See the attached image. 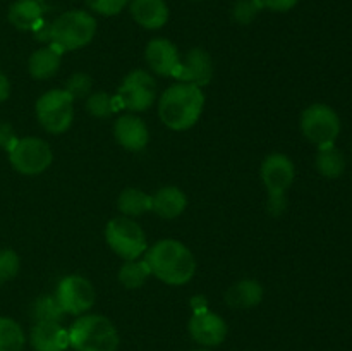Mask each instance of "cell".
<instances>
[{"instance_id": "d6a6232c", "label": "cell", "mask_w": 352, "mask_h": 351, "mask_svg": "<svg viewBox=\"0 0 352 351\" xmlns=\"http://www.w3.org/2000/svg\"><path fill=\"white\" fill-rule=\"evenodd\" d=\"M17 141L14 129L7 123H0V147L6 148L7 151L14 147V143Z\"/></svg>"}, {"instance_id": "83f0119b", "label": "cell", "mask_w": 352, "mask_h": 351, "mask_svg": "<svg viewBox=\"0 0 352 351\" xmlns=\"http://www.w3.org/2000/svg\"><path fill=\"white\" fill-rule=\"evenodd\" d=\"M65 92L72 96V100H82L88 98L93 93V79L91 76L86 74V72H74V74L69 76V79L65 81Z\"/></svg>"}, {"instance_id": "9c48e42d", "label": "cell", "mask_w": 352, "mask_h": 351, "mask_svg": "<svg viewBox=\"0 0 352 351\" xmlns=\"http://www.w3.org/2000/svg\"><path fill=\"white\" fill-rule=\"evenodd\" d=\"M301 131L308 141L316 147L336 143L340 134V119L336 110L325 103H313L302 112Z\"/></svg>"}, {"instance_id": "836d02e7", "label": "cell", "mask_w": 352, "mask_h": 351, "mask_svg": "<svg viewBox=\"0 0 352 351\" xmlns=\"http://www.w3.org/2000/svg\"><path fill=\"white\" fill-rule=\"evenodd\" d=\"M10 95V83L3 72H0V102L9 98Z\"/></svg>"}, {"instance_id": "f1b7e54d", "label": "cell", "mask_w": 352, "mask_h": 351, "mask_svg": "<svg viewBox=\"0 0 352 351\" xmlns=\"http://www.w3.org/2000/svg\"><path fill=\"white\" fill-rule=\"evenodd\" d=\"M19 268L21 260L16 251L9 250V248L0 250V286L16 277L19 274Z\"/></svg>"}, {"instance_id": "52a82bcc", "label": "cell", "mask_w": 352, "mask_h": 351, "mask_svg": "<svg viewBox=\"0 0 352 351\" xmlns=\"http://www.w3.org/2000/svg\"><path fill=\"white\" fill-rule=\"evenodd\" d=\"M36 117L48 133H65L74 120V100L65 89H50L38 98Z\"/></svg>"}, {"instance_id": "d4e9b609", "label": "cell", "mask_w": 352, "mask_h": 351, "mask_svg": "<svg viewBox=\"0 0 352 351\" xmlns=\"http://www.w3.org/2000/svg\"><path fill=\"white\" fill-rule=\"evenodd\" d=\"M26 336L16 320L0 317V351H23Z\"/></svg>"}, {"instance_id": "7c38bea8", "label": "cell", "mask_w": 352, "mask_h": 351, "mask_svg": "<svg viewBox=\"0 0 352 351\" xmlns=\"http://www.w3.org/2000/svg\"><path fill=\"white\" fill-rule=\"evenodd\" d=\"M188 329L192 339L201 344L203 348L219 346L226 341L227 332H229L226 320L206 308L195 310L192 317L189 319Z\"/></svg>"}, {"instance_id": "3957f363", "label": "cell", "mask_w": 352, "mask_h": 351, "mask_svg": "<svg viewBox=\"0 0 352 351\" xmlns=\"http://www.w3.org/2000/svg\"><path fill=\"white\" fill-rule=\"evenodd\" d=\"M69 343L76 351H117L120 336L112 320L96 313L79 315L69 327Z\"/></svg>"}, {"instance_id": "d6986e66", "label": "cell", "mask_w": 352, "mask_h": 351, "mask_svg": "<svg viewBox=\"0 0 352 351\" xmlns=\"http://www.w3.org/2000/svg\"><path fill=\"white\" fill-rule=\"evenodd\" d=\"M9 21L21 31H40L43 24V9L38 0H17L9 9Z\"/></svg>"}, {"instance_id": "e575fe53", "label": "cell", "mask_w": 352, "mask_h": 351, "mask_svg": "<svg viewBox=\"0 0 352 351\" xmlns=\"http://www.w3.org/2000/svg\"><path fill=\"white\" fill-rule=\"evenodd\" d=\"M192 351H210L208 348H198V350H192Z\"/></svg>"}, {"instance_id": "6da1fadb", "label": "cell", "mask_w": 352, "mask_h": 351, "mask_svg": "<svg viewBox=\"0 0 352 351\" xmlns=\"http://www.w3.org/2000/svg\"><path fill=\"white\" fill-rule=\"evenodd\" d=\"M144 262L151 275L168 286H184L195 277L196 260L184 243L177 240H160L146 250Z\"/></svg>"}, {"instance_id": "5b68a950", "label": "cell", "mask_w": 352, "mask_h": 351, "mask_svg": "<svg viewBox=\"0 0 352 351\" xmlns=\"http://www.w3.org/2000/svg\"><path fill=\"white\" fill-rule=\"evenodd\" d=\"M260 174L268 193V212H270V215L278 217L287 209L285 193L294 182V164L287 155L272 153L261 164Z\"/></svg>"}, {"instance_id": "7a4b0ae2", "label": "cell", "mask_w": 352, "mask_h": 351, "mask_svg": "<svg viewBox=\"0 0 352 351\" xmlns=\"http://www.w3.org/2000/svg\"><path fill=\"white\" fill-rule=\"evenodd\" d=\"M205 109V95L201 88L189 83H175L168 86L158 102L160 120L172 131H186L195 126Z\"/></svg>"}, {"instance_id": "484cf974", "label": "cell", "mask_w": 352, "mask_h": 351, "mask_svg": "<svg viewBox=\"0 0 352 351\" xmlns=\"http://www.w3.org/2000/svg\"><path fill=\"white\" fill-rule=\"evenodd\" d=\"M64 310L58 305L57 298L52 295H43L36 298L31 305V319L38 322H60Z\"/></svg>"}, {"instance_id": "9a60e30c", "label": "cell", "mask_w": 352, "mask_h": 351, "mask_svg": "<svg viewBox=\"0 0 352 351\" xmlns=\"http://www.w3.org/2000/svg\"><path fill=\"white\" fill-rule=\"evenodd\" d=\"M113 136H116L117 143L127 151H141L150 141L146 124L134 114H126L116 120Z\"/></svg>"}, {"instance_id": "603a6c76", "label": "cell", "mask_w": 352, "mask_h": 351, "mask_svg": "<svg viewBox=\"0 0 352 351\" xmlns=\"http://www.w3.org/2000/svg\"><path fill=\"white\" fill-rule=\"evenodd\" d=\"M316 169L327 179H337L346 171V158L336 148V145L320 147L316 153Z\"/></svg>"}, {"instance_id": "277c9868", "label": "cell", "mask_w": 352, "mask_h": 351, "mask_svg": "<svg viewBox=\"0 0 352 351\" xmlns=\"http://www.w3.org/2000/svg\"><path fill=\"white\" fill-rule=\"evenodd\" d=\"M96 21L91 14L85 10H69L60 14L48 26V40L50 45L64 52L78 50L86 47L95 38Z\"/></svg>"}, {"instance_id": "1f68e13d", "label": "cell", "mask_w": 352, "mask_h": 351, "mask_svg": "<svg viewBox=\"0 0 352 351\" xmlns=\"http://www.w3.org/2000/svg\"><path fill=\"white\" fill-rule=\"evenodd\" d=\"M261 9L274 10V12H287L299 0H256Z\"/></svg>"}, {"instance_id": "f546056e", "label": "cell", "mask_w": 352, "mask_h": 351, "mask_svg": "<svg viewBox=\"0 0 352 351\" xmlns=\"http://www.w3.org/2000/svg\"><path fill=\"white\" fill-rule=\"evenodd\" d=\"M260 10L256 0H237L232 7V17L239 24H251Z\"/></svg>"}, {"instance_id": "e0dca14e", "label": "cell", "mask_w": 352, "mask_h": 351, "mask_svg": "<svg viewBox=\"0 0 352 351\" xmlns=\"http://www.w3.org/2000/svg\"><path fill=\"white\" fill-rule=\"evenodd\" d=\"M188 206V196L177 186H164L151 195V212L165 220L177 219Z\"/></svg>"}, {"instance_id": "30bf717a", "label": "cell", "mask_w": 352, "mask_h": 351, "mask_svg": "<svg viewBox=\"0 0 352 351\" xmlns=\"http://www.w3.org/2000/svg\"><path fill=\"white\" fill-rule=\"evenodd\" d=\"M116 98L120 109H127L131 112H143V110L150 109L157 98V83H155L153 76L148 74L143 69L131 71L124 78Z\"/></svg>"}, {"instance_id": "4316f807", "label": "cell", "mask_w": 352, "mask_h": 351, "mask_svg": "<svg viewBox=\"0 0 352 351\" xmlns=\"http://www.w3.org/2000/svg\"><path fill=\"white\" fill-rule=\"evenodd\" d=\"M119 109L116 96L105 92H95L86 98V112L96 119H107L112 117Z\"/></svg>"}, {"instance_id": "ffe728a7", "label": "cell", "mask_w": 352, "mask_h": 351, "mask_svg": "<svg viewBox=\"0 0 352 351\" xmlns=\"http://www.w3.org/2000/svg\"><path fill=\"white\" fill-rule=\"evenodd\" d=\"M263 299V286L254 279H241L226 292V303L232 308L246 310L258 306Z\"/></svg>"}, {"instance_id": "ac0fdd59", "label": "cell", "mask_w": 352, "mask_h": 351, "mask_svg": "<svg viewBox=\"0 0 352 351\" xmlns=\"http://www.w3.org/2000/svg\"><path fill=\"white\" fill-rule=\"evenodd\" d=\"M131 14L144 30H160L168 21V7L164 0H131Z\"/></svg>"}, {"instance_id": "ba28073f", "label": "cell", "mask_w": 352, "mask_h": 351, "mask_svg": "<svg viewBox=\"0 0 352 351\" xmlns=\"http://www.w3.org/2000/svg\"><path fill=\"white\" fill-rule=\"evenodd\" d=\"M9 160L21 174L38 176L52 165L54 151L41 138H17L14 147L9 150Z\"/></svg>"}, {"instance_id": "7402d4cb", "label": "cell", "mask_w": 352, "mask_h": 351, "mask_svg": "<svg viewBox=\"0 0 352 351\" xmlns=\"http://www.w3.org/2000/svg\"><path fill=\"white\" fill-rule=\"evenodd\" d=\"M117 209L126 217H140L151 210V195L138 188H126L117 198Z\"/></svg>"}, {"instance_id": "2e32d148", "label": "cell", "mask_w": 352, "mask_h": 351, "mask_svg": "<svg viewBox=\"0 0 352 351\" xmlns=\"http://www.w3.org/2000/svg\"><path fill=\"white\" fill-rule=\"evenodd\" d=\"M31 346L34 351H65L69 343V330L60 322H38L30 334Z\"/></svg>"}, {"instance_id": "44dd1931", "label": "cell", "mask_w": 352, "mask_h": 351, "mask_svg": "<svg viewBox=\"0 0 352 351\" xmlns=\"http://www.w3.org/2000/svg\"><path fill=\"white\" fill-rule=\"evenodd\" d=\"M62 64V52L54 45L38 48L28 61V71L34 79H50L58 72Z\"/></svg>"}, {"instance_id": "cb8c5ba5", "label": "cell", "mask_w": 352, "mask_h": 351, "mask_svg": "<svg viewBox=\"0 0 352 351\" xmlns=\"http://www.w3.org/2000/svg\"><path fill=\"white\" fill-rule=\"evenodd\" d=\"M151 275L150 267L144 260H124L119 268V281L126 289H140Z\"/></svg>"}, {"instance_id": "d590c367", "label": "cell", "mask_w": 352, "mask_h": 351, "mask_svg": "<svg viewBox=\"0 0 352 351\" xmlns=\"http://www.w3.org/2000/svg\"><path fill=\"white\" fill-rule=\"evenodd\" d=\"M195 2H201V0H195Z\"/></svg>"}, {"instance_id": "8fae6325", "label": "cell", "mask_w": 352, "mask_h": 351, "mask_svg": "<svg viewBox=\"0 0 352 351\" xmlns=\"http://www.w3.org/2000/svg\"><path fill=\"white\" fill-rule=\"evenodd\" d=\"M58 305L69 315H82L95 305V288L82 275H65L55 292Z\"/></svg>"}, {"instance_id": "4fadbf2b", "label": "cell", "mask_w": 352, "mask_h": 351, "mask_svg": "<svg viewBox=\"0 0 352 351\" xmlns=\"http://www.w3.org/2000/svg\"><path fill=\"white\" fill-rule=\"evenodd\" d=\"M144 57L151 71L167 78H175L181 67V55L177 47L167 38H153L146 45Z\"/></svg>"}, {"instance_id": "4dcf8cb0", "label": "cell", "mask_w": 352, "mask_h": 351, "mask_svg": "<svg viewBox=\"0 0 352 351\" xmlns=\"http://www.w3.org/2000/svg\"><path fill=\"white\" fill-rule=\"evenodd\" d=\"M85 2L88 3L89 9L102 16H116L129 3V0H85Z\"/></svg>"}, {"instance_id": "8992f818", "label": "cell", "mask_w": 352, "mask_h": 351, "mask_svg": "<svg viewBox=\"0 0 352 351\" xmlns=\"http://www.w3.org/2000/svg\"><path fill=\"white\" fill-rule=\"evenodd\" d=\"M105 240L110 250L124 260H136L146 253L148 243L143 229L131 217H116L105 227Z\"/></svg>"}, {"instance_id": "5bb4252c", "label": "cell", "mask_w": 352, "mask_h": 351, "mask_svg": "<svg viewBox=\"0 0 352 351\" xmlns=\"http://www.w3.org/2000/svg\"><path fill=\"white\" fill-rule=\"evenodd\" d=\"M213 78V61L203 48H191L184 57H181V67L177 76L179 83H189L198 88L210 85Z\"/></svg>"}]
</instances>
